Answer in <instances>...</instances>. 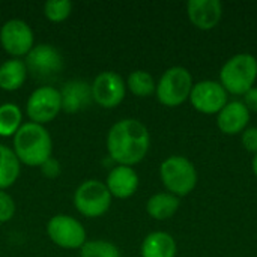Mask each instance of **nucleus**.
<instances>
[{
    "label": "nucleus",
    "instance_id": "obj_18",
    "mask_svg": "<svg viewBox=\"0 0 257 257\" xmlns=\"http://www.w3.org/2000/svg\"><path fill=\"white\" fill-rule=\"evenodd\" d=\"M27 66L21 59H9L0 65V89L6 92L18 90L27 78Z\"/></svg>",
    "mask_w": 257,
    "mask_h": 257
},
{
    "label": "nucleus",
    "instance_id": "obj_4",
    "mask_svg": "<svg viewBox=\"0 0 257 257\" xmlns=\"http://www.w3.org/2000/svg\"><path fill=\"white\" fill-rule=\"evenodd\" d=\"M160 176L166 190L176 197L190 194L197 185L196 167L188 158L181 155L166 158L160 166Z\"/></svg>",
    "mask_w": 257,
    "mask_h": 257
},
{
    "label": "nucleus",
    "instance_id": "obj_19",
    "mask_svg": "<svg viewBox=\"0 0 257 257\" xmlns=\"http://www.w3.org/2000/svg\"><path fill=\"white\" fill-rule=\"evenodd\" d=\"M179 197L170 193H157L146 203V212L151 218L164 221L172 218L179 209Z\"/></svg>",
    "mask_w": 257,
    "mask_h": 257
},
{
    "label": "nucleus",
    "instance_id": "obj_26",
    "mask_svg": "<svg viewBox=\"0 0 257 257\" xmlns=\"http://www.w3.org/2000/svg\"><path fill=\"white\" fill-rule=\"evenodd\" d=\"M241 142L248 152L257 154V128H247L242 133Z\"/></svg>",
    "mask_w": 257,
    "mask_h": 257
},
{
    "label": "nucleus",
    "instance_id": "obj_23",
    "mask_svg": "<svg viewBox=\"0 0 257 257\" xmlns=\"http://www.w3.org/2000/svg\"><path fill=\"white\" fill-rule=\"evenodd\" d=\"M80 257H120V250L105 239L86 241L80 248Z\"/></svg>",
    "mask_w": 257,
    "mask_h": 257
},
{
    "label": "nucleus",
    "instance_id": "obj_2",
    "mask_svg": "<svg viewBox=\"0 0 257 257\" xmlns=\"http://www.w3.org/2000/svg\"><path fill=\"white\" fill-rule=\"evenodd\" d=\"M12 151L18 161L29 167H41L53 152V140L45 126L26 122L14 136Z\"/></svg>",
    "mask_w": 257,
    "mask_h": 257
},
{
    "label": "nucleus",
    "instance_id": "obj_27",
    "mask_svg": "<svg viewBox=\"0 0 257 257\" xmlns=\"http://www.w3.org/2000/svg\"><path fill=\"white\" fill-rule=\"evenodd\" d=\"M41 172H42V175H44L45 178H48V179H56V178L60 175L62 169H60L59 161L54 160V158L51 157V158H48V160L41 166Z\"/></svg>",
    "mask_w": 257,
    "mask_h": 257
},
{
    "label": "nucleus",
    "instance_id": "obj_11",
    "mask_svg": "<svg viewBox=\"0 0 257 257\" xmlns=\"http://www.w3.org/2000/svg\"><path fill=\"white\" fill-rule=\"evenodd\" d=\"M190 102L199 113L218 114L227 104V92L220 81L203 80L193 86Z\"/></svg>",
    "mask_w": 257,
    "mask_h": 257
},
{
    "label": "nucleus",
    "instance_id": "obj_6",
    "mask_svg": "<svg viewBox=\"0 0 257 257\" xmlns=\"http://www.w3.org/2000/svg\"><path fill=\"white\" fill-rule=\"evenodd\" d=\"M111 199L105 182L96 179L84 181L74 193L75 209L86 218L102 217L110 209Z\"/></svg>",
    "mask_w": 257,
    "mask_h": 257
},
{
    "label": "nucleus",
    "instance_id": "obj_28",
    "mask_svg": "<svg viewBox=\"0 0 257 257\" xmlns=\"http://www.w3.org/2000/svg\"><path fill=\"white\" fill-rule=\"evenodd\" d=\"M244 104L248 108V111L257 113V87L253 86L245 95H244Z\"/></svg>",
    "mask_w": 257,
    "mask_h": 257
},
{
    "label": "nucleus",
    "instance_id": "obj_1",
    "mask_svg": "<svg viewBox=\"0 0 257 257\" xmlns=\"http://www.w3.org/2000/svg\"><path fill=\"white\" fill-rule=\"evenodd\" d=\"M151 136L143 122L139 119L117 120L107 134L108 157L117 166L133 167L142 163L149 151Z\"/></svg>",
    "mask_w": 257,
    "mask_h": 257
},
{
    "label": "nucleus",
    "instance_id": "obj_9",
    "mask_svg": "<svg viewBox=\"0 0 257 257\" xmlns=\"http://www.w3.org/2000/svg\"><path fill=\"white\" fill-rule=\"evenodd\" d=\"M0 44L12 59H21L35 47V35L24 20L12 18L0 27Z\"/></svg>",
    "mask_w": 257,
    "mask_h": 257
},
{
    "label": "nucleus",
    "instance_id": "obj_12",
    "mask_svg": "<svg viewBox=\"0 0 257 257\" xmlns=\"http://www.w3.org/2000/svg\"><path fill=\"white\" fill-rule=\"evenodd\" d=\"M27 71L38 77H48L54 75L63 68V59L59 50L50 44H38L35 45L30 53L26 56L24 60Z\"/></svg>",
    "mask_w": 257,
    "mask_h": 257
},
{
    "label": "nucleus",
    "instance_id": "obj_8",
    "mask_svg": "<svg viewBox=\"0 0 257 257\" xmlns=\"http://www.w3.org/2000/svg\"><path fill=\"white\" fill-rule=\"evenodd\" d=\"M47 235L53 244L65 250H80L87 241L83 224L66 214H57L47 223Z\"/></svg>",
    "mask_w": 257,
    "mask_h": 257
},
{
    "label": "nucleus",
    "instance_id": "obj_17",
    "mask_svg": "<svg viewBox=\"0 0 257 257\" xmlns=\"http://www.w3.org/2000/svg\"><path fill=\"white\" fill-rule=\"evenodd\" d=\"M142 257H176L178 247L172 235L166 232L149 233L140 247Z\"/></svg>",
    "mask_w": 257,
    "mask_h": 257
},
{
    "label": "nucleus",
    "instance_id": "obj_15",
    "mask_svg": "<svg viewBox=\"0 0 257 257\" xmlns=\"http://www.w3.org/2000/svg\"><path fill=\"white\" fill-rule=\"evenodd\" d=\"M250 122V111L241 101H232L224 105V108L217 116V125L221 133L227 136H235L244 133Z\"/></svg>",
    "mask_w": 257,
    "mask_h": 257
},
{
    "label": "nucleus",
    "instance_id": "obj_20",
    "mask_svg": "<svg viewBox=\"0 0 257 257\" xmlns=\"http://www.w3.org/2000/svg\"><path fill=\"white\" fill-rule=\"evenodd\" d=\"M21 163L14 154L12 148L6 145H0V190L6 191V188L12 187L20 178Z\"/></svg>",
    "mask_w": 257,
    "mask_h": 257
},
{
    "label": "nucleus",
    "instance_id": "obj_29",
    "mask_svg": "<svg viewBox=\"0 0 257 257\" xmlns=\"http://www.w3.org/2000/svg\"><path fill=\"white\" fill-rule=\"evenodd\" d=\"M251 167H253V173L256 175V178H257V154H256V155H254V158H253Z\"/></svg>",
    "mask_w": 257,
    "mask_h": 257
},
{
    "label": "nucleus",
    "instance_id": "obj_3",
    "mask_svg": "<svg viewBox=\"0 0 257 257\" xmlns=\"http://www.w3.org/2000/svg\"><path fill=\"white\" fill-rule=\"evenodd\" d=\"M257 80V59L239 53L230 57L220 71V84L233 95H245Z\"/></svg>",
    "mask_w": 257,
    "mask_h": 257
},
{
    "label": "nucleus",
    "instance_id": "obj_22",
    "mask_svg": "<svg viewBox=\"0 0 257 257\" xmlns=\"http://www.w3.org/2000/svg\"><path fill=\"white\" fill-rule=\"evenodd\" d=\"M126 87L128 90L139 96V98H148L151 95L155 93L157 90V83L154 80V77L148 72V71H143V69H137V71H133L128 78H126Z\"/></svg>",
    "mask_w": 257,
    "mask_h": 257
},
{
    "label": "nucleus",
    "instance_id": "obj_16",
    "mask_svg": "<svg viewBox=\"0 0 257 257\" xmlns=\"http://www.w3.org/2000/svg\"><path fill=\"white\" fill-rule=\"evenodd\" d=\"M62 95V110L66 113H77L92 99L90 84L81 80L68 81L60 90Z\"/></svg>",
    "mask_w": 257,
    "mask_h": 257
},
{
    "label": "nucleus",
    "instance_id": "obj_5",
    "mask_svg": "<svg viewBox=\"0 0 257 257\" xmlns=\"http://www.w3.org/2000/svg\"><path fill=\"white\" fill-rule=\"evenodd\" d=\"M193 77L184 66L169 68L157 83V98L166 107H178L190 99L193 89Z\"/></svg>",
    "mask_w": 257,
    "mask_h": 257
},
{
    "label": "nucleus",
    "instance_id": "obj_7",
    "mask_svg": "<svg viewBox=\"0 0 257 257\" xmlns=\"http://www.w3.org/2000/svg\"><path fill=\"white\" fill-rule=\"evenodd\" d=\"M62 111L60 90L53 86H41L35 89L26 104V113L30 122L38 125L50 123Z\"/></svg>",
    "mask_w": 257,
    "mask_h": 257
},
{
    "label": "nucleus",
    "instance_id": "obj_13",
    "mask_svg": "<svg viewBox=\"0 0 257 257\" xmlns=\"http://www.w3.org/2000/svg\"><path fill=\"white\" fill-rule=\"evenodd\" d=\"M187 14L197 29L211 30L220 23L223 6L220 0H190L187 3Z\"/></svg>",
    "mask_w": 257,
    "mask_h": 257
},
{
    "label": "nucleus",
    "instance_id": "obj_25",
    "mask_svg": "<svg viewBox=\"0 0 257 257\" xmlns=\"http://www.w3.org/2000/svg\"><path fill=\"white\" fill-rule=\"evenodd\" d=\"M15 215V202L11 194L0 190V223H8Z\"/></svg>",
    "mask_w": 257,
    "mask_h": 257
},
{
    "label": "nucleus",
    "instance_id": "obj_21",
    "mask_svg": "<svg viewBox=\"0 0 257 257\" xmlns=\"http://www.w3.org/2000/svg\"><path fill=\"white\" fill-rule=\"evenodd\" d=\"M23 125V111L14 102L0 105V137H14Z\"/></svg>",
    "mask_w": 257,
    "mask_h": 257
},
{
    "label": "nucleus",
    "instance_id": "obj_14",
    "mask_svg": "<svg viewBox=\"0 0 257 257\" xmlns=\"http://www.w3.org/2000/svg\"><path fill=\"white\" fill-rule=\"evenodd\" d=\"M105 185H107L111 197L128 199V197L134 196V193L139 188V175L133 167L116 164L108 172Z\"/></svg>",
    "mask_w": 257,
    "mask_h": 257
},
{
    "label": "nucleus",
    "instance_id": "obj_24",
    "mask_svg": "<svg viewBox=\"0 0 257 257\" xmlns=\"http://www.w3.org/2000/svg\"><path fill=\"white\" fill-rule=\"evenodd\" d=\"M72 12V3L68 0H53L44 3V15L51 23L65 21Z\"/></svg>",
    "mask_w": 257,
    "mask_h": 257
},
{
    "label": "nucleus",
    "instance_id": "obj_10",
    "mask_svg": "<svg viewBox=\"0 0 257 257\" xmlns=\"http://www.w3.org/2000/svg\"><path fill=\"white\" fill-rule=\"evenodd\" d=\"M126 93V83L114 71L99 72L90 83V96L102 108L120 105Z\"/></svg>",
    "mask_w": 257,
    "mask_h": 257
}]
</instances>
